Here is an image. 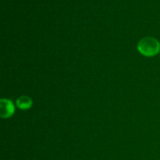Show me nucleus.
Wrapping results in <instances>:
<instances>
[{"mask_svg":"<svg viewBox=\"0 0 160 160\" xmlns=\"http://www.w3.org/2000/svg\"><path fill=\"white\" fill-rule=\"evenodd\" d=\"M139 52L147 57H152L160 51V43L153 37H145L139 41L138 44Z\"/></svg>","mask_w":160,"mask_h":160,"instance_id":"nucleus-1","label":"nucleus"},{"mask_svg":"<svg viewBox=\"0 0 160 160\" xmlns=\"http://www.w3.org/2000/svg\"><path fill=\"white\" fill-rule=\"evenodd\" d=\"M14 112H15V107L12 101L6 98H2L0 100V116L2 118H9L13 115Z\"/></svg>","mask_w":160,"mask_h":160,"instance_id":"nucleus-2","label":"nucleus"},{"mask_svg":"<svg viewBox=\"0 0 160 160\" xmlns=\"http://www.w3.org/2000/svg\"><path fill=\"white\" fill-rule=\"evenodd\" d=\"M17 106L20 109H28L32 106L33 101L29 96L27 95H22L19 97L16 102Z\"/></svg>","mask_w":160,"mask_h":160,"instance_id":"nucleus-3","label":"nucleus"}]
</instances>
